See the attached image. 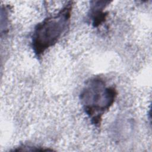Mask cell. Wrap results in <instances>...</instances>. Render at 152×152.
I'll return each mask as SVG.
<instances>
[{
    "label": "cell",
    "mask_w": 152,
    "mask_h": 152,
    "mask_svg": "<svg viewBox=\"0 0 152 152\" xmlns=\"http://www.w3.org/2000/svg\"><path fill=\"white\" fill-rule=\"evenodd\" d=\"M118 91L107 84L100 76L88 79L80 93V100L84 113L97 128L100 127L102 118L115 103Z\"/></svg>",
    "instance_id": "6da1fadb"
},
{
    "label": "cell",
    "mask_w": 152,
    "mask_h": 152,
    "mask_svg": "<svg viewBox=\"0 0 152 152\" xmlns=\"http://www.w3.org/2000/svg\"><path fill=\"white\" fill-rule=\"evenodd\" d=\"M72 7L73 2H68L58 12L46 17L34 27L31 46L38 59L53 46L69 28Z\"/></svg>",
    "instance_id": "7a4b0ae2"
},
{
    "label": "cell",
    "mask_w": 152,
    "mask_h": 152,
    "mask_svg": "<svg viewBox=\"0 0 152 152\" xmlns=\"http://www.w3.org/2000/svg\"><path fill=\"white\" fill-rule=\"evenodd\" d=\"M111 1H91L87 14V18L93 27H98L106 20L107 12L104 11Z\"/></svg>",
    "instance_id": "3957f363"
}]
</instances>
